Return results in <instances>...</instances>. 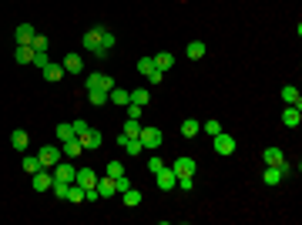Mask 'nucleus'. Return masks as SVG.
Returning a JSON list of instances; mask_svg holds the SVG:
<instances>
[{
	"mask_svg": "<svg viewBox=\"0 0 302 225\" xmlns=\"http://www.w3.org/2000/svg\"><path fill=\"white\" fill-rule=\"evenodd\" d=\"M84 51L94 57H108V47H104V27H91L88 34H84Z\"/></svg>",
	"mask_w": 302,
	"mask_h": 225,
	"instance_id": "f257e3e1",
	"label": "nucleus"
},
{
	"mask_svg": "<svg viewBox=\"0 0 302 225\" xmlns=\"http://www.w3.org/2000/svg\"><path fill=\"white\" fill-rule=\"evenodd\" d=\"M141 145H145V151H158V148H161V128H155V124H141Z\"/></svg>",
	"mask_w": 302,
	"mask_h": 225,
	"instance_id": "f03ea898",
	"label": "nucleus"
},
{
	"mask_svg": "<svg viewBox=\"0 0 302 225\" xmlns=\"http://www.w3.org/2000/svg\"><path fill=\"white\" fill-rule=\"evenodd\" d=\"M111 88H114V81L108 74H101V71L88 74V81H84V91H111Z\"/></svg>",
	"mask_w": 302,
	"mask_h": 225,
	"instance_id": "7ed1b4c3",
	"label": "nucleus"
},
{
	"mask_svg": "<svg viewBox=\"0 0 302 225\" xmlns=\"http://www.w3.org/2000/svg\"><path fill=\"white\" fill-rule=\"evenodd\" d=\"M155 181H158V188H161V191H171V188H178V175L171 171V165H165L161 171H155Z\"/></svg>",
	"mask_w": 302,
	"mask_h": 225,
	"instance_id": "20e7f679",
	"label": "nucleus"
},
{
	"mask_svg": "<svg viewBox=\"0 0 302 225\" xmlns=\"http://www.w3.org/2000/svg\"><path fill=\"white\" fill-rule=\"evenodd\" d=\"M37 158H41V165H44V168H54L57 161L64 158V151H61L57 145H44L41 151H37Z\"/></svg>",
	"mask_w": 302,
	"mask_h": 225,
	"instance_id": "39448f33",
	"label": "nucleus"
},
{
	"mask_svg": "<svg viewBox=\"0 0 302 225\" xmlns=\"http://www.w3.org/2000/svg\"><path fill=\"white\" fill-rule=\"evenodd\" d=\"M31 185H34V191H51V185H54V171H51V168L34 171V175H31Z\"/></svg>",
	"mask_w": 302,
	"mask_h": 225,
	"instance_id": "423d86ee",
	"label": "nucleus"
},
{
	"mask_svg": "<svg viewBox=\"0 0 302 225\" xmlns=\"http://www.w3.org/2000/svg\"><path fill=\"white\" fill-rule=\"evenodd\" d=\"M51 171H54V178H57V181H67V185H74V175H78V168H74L71 161H64V158H61V161H57Z\"/></svg>",
	"mask_w": 302,
	"mask_h": 225,
	"instance_id": "0eeeda50",
	"label": "nucleus"
},
{
	"mask_svg": "<svg viewBox=\"0 0 302 225\" xmlns=\"http://www.w3.org/2000/svg\"><path fill=\"white\" fill-rule=\"evenodd\" d=\"M81 145H84V151H98V148L104 145V135H101L98 128H88V131L81 135Z\"/></svg>",
	"mask_w": 302,
	"mask_h": 225,
	"instance_id": "6e6552de",
	"label": "nucleus"
},
{
	"mask_svg": "<svg viewBox=\"0 0 302 225\" xmlns=\"http://www.w3.org/2000/svg\"><path fill=\"white\" fill-rule=\"evenodd\" d=\"M98 171L94 168H78V175H74V185H81V188H98Z\"/></svg>",
	"mask_w": 302,
	"mask_h": 225,
	"instance_id": "1a4fd4ad",
	"label": "nucleus"
},
{
	"mask_svg": "<svg viewBox=\"0 0 302 225\" xmlns=\"http://www.w3.org/2000/svg\"><path fill=\"white\" fill-rule=\"evenodd\" d=\"M282 178H285V175H282V168H279V165H265V171H262V181H265L268 188L282 185Z\"/></svg>",
	"mask_w": 302,
	"mask_h": 225,
	"instance_id": "9d476101",
	"label": "nucleus"
},
{
	"mask_svg": "<svg viewBox=\"0 0 302 225\" xmlns=\"http://www.w3.org/2000/svg\"><path fill=\"white\" fill-rule=\"evenodd\" d=\"M61 68H64V74H81L84 71V61H81V54H67L61 61Z\"/></svg>",
	"mask_w": 302,
	"mask_h": 225,
	"instance_id": "9b49d317",
	"label": "nucleus"
},
{
	"mask_svg": "<svg viewBox=\"0 0 302 225\" xmlns=\"http://www.w3.org/2000/svg\"><path fill=\"white\" fill-rule=\"evenodd\" d=\"M215 151H218V155H232L235 151V138L218 131V135H215Z\"/></svg>",
	"mask_w": 302,
	"mask_h": 225,
	"instance_id": "f8f14e48",
	"label": "nucleus"
},
{
	"mask_svg": "<svg viewBox=\"0 0 302 225\" xmlns=\"http://www.w3.org/2000/svg\"><path fill=\"white\" fill-rule=\"evenodd\" d=\"M282 124H285V128H299L302 124V111L295 108V104H289V108L282 111Z\"/></svg>",
	"mask_w": 302,
	"mask_h": 225,
	"instance_id": "ddd939ff",
	"label": "nucleus"
},
{
	"mask_svg": "<svg viewBox=\"0 0 302 225\" xmlns=\"http://www.w3.org/2000/svg\"><path fill=\"white\" fill-rule=\"evenodd\" d=\"M171 171L175 175H195V158H175V165H171Z\"/></svg>",
	"mask_w": 302,
	"mask_h": 225,
	"instance_id": "4468645a",
	"label": "nucleus"
},
{
	"mask_svg": "<svg viewBox=\"0 0 302 225\" xmlns=\"http://www.w3.org/2000/svg\"><path fill=\"white\" fill-rule=\"evenodd\" d=\"M148 101H151L148 88H131V91H128V104H138V108H145Z\"/></svg>",
	"mask_w": 302,
	"mask_h": 225,
	"instance_id": "2eb2a0df",
	"label": "nucleus"
},
{
	"mask_svg": "<svg viewBox=\"0 0 302 225\" xmlns=\"http://www.w3.org/2000/svg\"><path fill=\"white\" fill-rule=\"evenodd\" d=\"M98 195H101V198H111V195H118V185H114V178H111V175L98 178Z\"/></svg>",
	"mask_w": 302,
	"mask_h": 225,
	"instance_id": "dca6fc26",
	"label": "nucleus"
},
{
	"mask_svg": "<svg viewBox=\"0 0 302 225\" xmlns=\"http://www.w3.org/2000/svg\"><path fill=\"white\" fill-rule=\"evenodd\" d=\"M262 161H265V165H282V161H285V155H282V148L268 145L265 151H262Z\"/></svg>",
	"mask_w": 302,
	"mask_h": 225,
	"instance_id": "f3484780",
	"label": "nucleus"
},
{
	"mask_svg": "<svg viewBox=\"0 0 302 225\" xmlns=\"http://www.w3.org/2000/svg\"><path fill=\"white\" fill-rule=\"evenodd\" d=\"M151 61H155L158 71H171V68H175V54H168V51H161V54H151Z\"/></svg>",
	"mask_w": 302,
	"mask_h": 225,
	"instance_id": "a211bd4d",
	"label": "nucleus"
},
{
	"mask_svg": "<svg viewBox=\"0 0 302 225\" xmlns=\"http://www.w3.org/2000/svg\"><path fill=\"white\" fill-rule=\"evenodd\" d=\"M61 151H64V158H81L84 145H81V138H71V141H64V145H61Z\"/></svg>",
	"mask_w": 302,
	"mask_h": 225,
	"instance_id": "6ab92c4d",
	"label": "nucleus"
},
{
	"mask_svg": "<svg viewBox=\"0 0 302 225\" xmlns=\"http://www.w3.org/2000/svg\"><path fill=\"white\" fill-rule=\"evenodd\" d=\"M14 61H17V64H31V61H34V47H31V44H17V51H14Z\"/></svg>",
	"mask_w": 302,
	"mask_h": 225,
	"instance_id": "aec40b11",
	"label": "nucleus"
},
{
	"mask_svg": "<svg viewBox=\"0 0 302 225\" xmlns=\"http://www.w3.org/2000/svg\"><path fill=\"white\" fill-rule=\"evenodd\" d=\"M11 145L17 148V151H27V145H31V135H27L24 128H17V131L11 135Z\"/></svg>",
	"mask_w": 302,
	"mask_h": 225,
	"instance_id": "412c9836",
	"label": "nucleus"
},
{
	"mask_svg": "<svg viewBox=\"0 0 302 225\" xmlns=\"http://www.w3.org/2000/svg\"><path fill=\"white\" fill-rule=\"evenodd\" d=\"M34 34H37V31H34L31 24H21V27L14 31V37H17V44H31V41H34Z\"/></svg>",
	"mask_w": 302,
	"mask_h": 225,
	"instance_id": "4be33fe9",
	"label": "nucleus"
},
{
	"mask_svg": "<svg viewBox=\"0 0 302 225\" xmlns=\"http://www.w3.org/2000/svg\"><path fill=\"white\" fill-rule=\"evenodd\" d=\"M21 168H24V175H34V171H41L44 165H41V158H37V155H24Z\"/></svg>",
	"mask_w": 302,
	"mask_h": 225,
	"instance_id": "5701e85b",
	"label": "nucleus"
},
{
	"mask_svg": "<svg viewBox=\"0 0 302 225\" xmlns=\"http://www.w3.org/2000/svg\"><path fill=\"white\" fill-rule=\"evenodd\" d=\"M282 101H285V104H295V108H302V94L292 88V84H285V88H282Z\"/></svg>",
	"mask_w": 302,
	"mask_h": 225,
	"instance_id": "b1692460",
	"label": "nucleus"
},
{
	"mask_svg": "<svg viewBox=\"0 0 302 225\" xmlns=\"http://www.w3.org/2000/svg\"><path fill=\"white\" fill-rule=\"evenodd\" d=\"M201 131V121H195V118H185L181 121V138H195Z\"/></svg>",
	"mask_w": 302,
	"mask_h": 225,
	"instance_id": "393cba45",
	"label": "nucleus"
},
{
	"mask_svg": "<svg viewBox=\"0 0 302 225\" xmlns=\"http://www.w3.org/2000/svg\"><path fill=\"white\" fill-rule=\"evenodd\" d=\"M121 135L138 138V135H141V118H128V121H124V128H121Z\"/></svg>",
	"mask_w": 302,
	"mask_h": 225,
	"instance_id": "a878e982",
	"label": "nucleus"
},
{
	"mask_svg": "<svg viewBox=\"0 0 302 225\" xmlns=\"http://www.w3.org/2000/svg\"><path fill=\"white\" fill-rule=\"evenodd\" d=\"M121 198H124V205H128V208H138V205H141V191L131 185L128 191H121Z\"/></svg>",
	"mask_w": 302,
	"mask_h": 225,
	"instance_id": "bb28decb",
	"label": "nucleus"
},
{
	"mask_svg": "<svg viewBox=\"0 0 302 225\" xmlns=\"http://www.w3.org/2000/svg\"><path fill=\"white\" fill-rule=\"evenodd\" d=\"M108 104H128V91L114 84V88L108 91Z\"/></svg>",
	"mask_w": 302,
	"mask_h": 225,
	"instance_id": "cd10ccee",
	"label": "nucleus"
},
{
	"mask_svg": "<svg viewBox=\"0 0 302 225\" xmlns=\"http://www.w3.org/2000/svg\"><path fill=\"white\" fill-rule=\"evenodd\" d=\"M54 138H57V141H61V145H64V141H71V138H74V128H71V124H57V128H54Z\"/></svg>",
	"mask_w": 302,
	"mask_h": 225,
	"instance_id": "c85d7f7f",
	"label": "nucleus"
},
{
	"mask_svg": "<svg viewBox=\"0 0 302 225\" xmlns=\"http://www.w3.org/2000/svg\"><path fill=\"white\" fill-rule=\"evenodd\" d=\"M61 78H64V68L51 61V64H47V68H44V81H61Z\"/></svg>",
	"mask_w": 302,
	"mask_h": 225,
	"instance_id": "c756f323",
	"label": "nucleus"
},
{
	"mask_svg": "<svg viewBox=\"0 0 302 225\" xmlns=\"http://www.w3.org/2000/svg\"><path fill=\"white\" fill-rule=\"evenodd\" d=\"M88 101L94 104V108H104V104H108V91H88Z\"/></svg>",
	"mask_w": 302,
	"mask_h": 225,
	"instance_id": "7c9ffc66",
	"label": "nucleus"
},
{
	"mask_svg": "<svg viewBox=\"0 0 302 225\" xmlns=\"http://www.w3.org/2000/svg\"><path fill=\"white\" fill-rule=\"evenodd\" d=\"M201 57H205V44H201V41H191L188 44V61H201Z\"/></svg>",
	"mask_w": 302,
	"mask_h": 225,
	"instance_id": "2f4dec72",
	"label": "nucleus"
},
{
	"mask_svg": "<svg viewBox=\"0 0 302 225\" xmlns=\"http://www.w3.org/2000/svg\"><path fill=\"white\" fill-rule=\"evenodd\" d=\"M31 64H34V68H41V71H44L47 64H51V54H47V51H41V54L34 51V61H31Z\"/></svg>",
	"mask_w": 302,
	"mask_h": 225,
	"instance_id": "473e14b6",
	"label": "nucleus"
},
{
	"mask_svg": "<svg viewBox=\"0 0 302 225\" xmlns=\"http://www.w3.org/2000/svg\"><path fill=\"white\" fill-rule=\"evenodd\" d=\"M67 202H84V188H81V185H71V191H67Z\"/></svg>",
	"mask_w": 302,
	"mask_h": 225,
	"instance_id": "72a5a7b5",
	"label": "nucleus"
},
{
	"mask_svg": "<svg viewBox=\"0 0 302 225\" xmlns=\"http://www.w3.org/2000/svg\"><path fill=\"white\" fill-rule=\"evenodd\" d=\"M151 71H155V61H151V57H141V61H138V74H151Z\"/></svg>",
	"mask_w": 302,
	"mask_h": 225,
	"instance_id": "f704fd0d",
	"label": "nucleus"
},
{
	"mask_svg": "<svg viewBox=\"0 0 302 225\" xmlns=\"http://www.w3.org/2000/svg\"><path fill=\"white\" fill-rule=\"evenodd\" d=\"M31 47H34V51H37V54H41V51H47V47H51V44H47V37H44V34H34Z\"/></svg>",
	"mask_w": 302,
	"mask_h": 225,
	"instance_id": "c9c22d12",
	"label": "nucleus"
},
{
	"mask_svg": "<svg viewBox=\"0 0 302 225\" xmlns=\"http://www.w3.org/2000/svg\"><path fill=\"white\" fill-rule=\"evenodd\" d=\"M51 188H54V195H57V198H67L71 185H67V181H57V178H54V185H51Z\"/></svg>",
	"mask_w": 302,
	"mask_h": 225,
	"instance_id": "e433bc0d",
	"label": "nucleus"
},
{
	"mask_svg": "<svg viewBox=\"0 0 302 225\" xmlns=\"http://www.w3.org/2000/svg\"><path fill=\"white\" fill-rule=\"evenodd\" d=\"M201 131H205V135H218V131H222V124H218V121H215V118H212V121H205V124H201Z\"/></svg>",
	"mask_w": 302,
	"mask_h": 225,
	"instance_id": "4c0bfd02",
	"label": "nucleus"
},
{
	"mask_svg": "<svg viewBox=\"0 0 302 225\" xmlns=\"http://www.w3.org/2000/svg\"><path fill=\"white\" fill-rule=\"evenodd\" d=\"M161 168H165L161 155H151V158H148V171H151V175H155V171H161Z\"/></svg>",
	"mask_w": 302,
	"mask_h": 225,
	"instance_id": "58836bf2",
	"label": "nucleus"
},
{
	"mask_svg": "<svg viewBox=\"0 0 302 225\" xmlns=\"http://www.w3.org/2000/svg\"><path fill=\"white\" fill-rule=\"evenodd\" d=\"M178 188L181 191H191V188H195V175H181V178H178Z\"/></svg>",
	"mask_w": 302,
	"mask_h": 225,
	"instance_id": "ea45409f",
	"label": "nucleus"
},
{
	"mask_svg": "<svg viewBox=\"0 0 302 225\" xmlns=\"http://www.w3.org/2000/svg\"><path fill=\"white\" fill-rule=\"evenodd\" d=\"M108 175H111V178H121V175H124L121 161H108Z\"/></svg>",
	"mask_w": 302,
	"mask_h": 225,
	"instance_id": "a19ab883",
	"label": "nucleus"
},
{
	"mask_svg": "<svg viewBox=\"0 0 302 225\" xmlns=\"http://www.w3.org/2000/svg\"><path fill=\"white\" fill-rule=\"evenodd\" d=\"M71 128H74V138H81V135H84V131L91 128V124H88V121H81V118H78V121H71Z\"/></svg>",
	"mask_w": 302,
	"mask_h": 225,
	"instance_id": "79ce46f5",
	"label": "nucleus"
},
{
	"mask_svg": "<svg viewBox=\"0 0 302 225\" xmlns=\"http://www.w3.org/2000/svg\"><path fill=\"white\" fill-rule=\"evenodd\" d=\"M114 44H118V37H114L111 31H108V27H104V47H108V51H114Z\"/></svg>",
	"mask_w": 302,
	"mask_h": 225,
	"instance_id": "37998d69",
	"label": "nucleus"
},
{
	"mask_svg": "<svg viewBox=\"0 0 302 225\" xmlns=\"http://www.w3.org/2000/svg\"><path fill=\"white\" fill-rule=\"evenodd\" d=\"M161 81H165V71H151V74H148V84H161Z\"/></svg>",
	"mask_w": 302,
	"mask_h": 225,
	"instance_id": "c03bdc74",
	"label": "nucleus"
},
{
	"mask_svg": "<svg viewBox=\"0 0 302 225\" xmlns=\"http://www.w3.org/2000/svg\"><path fill=\"white\" fill-rule=\"evenodd\" d=\"M114 185H118V191H128V188H131V178L121 175V178H114Z\"/></svg>",
	"mask_w": 302,
	"mask_h": 225,
	"instance_id": "a18cd8bd",
	"label": "nucleus"
},
{
	"mask_svg": "<svg viewBox=\"0 0 302 225\" xmlns=\"http://www.w3.org/2000/svg\"><path fill=\"white\" fill-rule=\"evenodd\" d=\"M141 111H145V108H138V104H128V118H141Z\"/></svg>",
	"mask_w": 302,
	"mask_h": 225,
	"instance_id": "49530a36",
	"label": "nucleus"
},
{
	"mask_svg": "<svg viewBox=\"0 0 302 225\" xmlns=\"http://www.w3.org/2000/svg\"><path fill=\"white\" fill-rule=\"evenodd\" d=\"M94 198H101L98 188H84V202H94Z\"/></svg>",
	"mask_w": 302,
	"mask_h": 225,
	"instance_id": "de8ad7c7",
	"label": "nucleus"
}]
</instances>
